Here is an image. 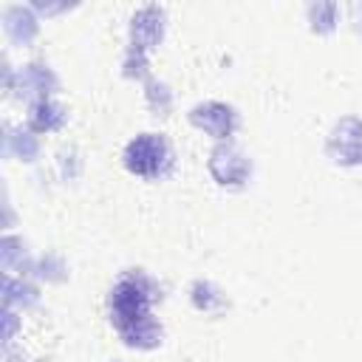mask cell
Instances as JSON below:
<instances>
[{"instance_id":"obj_1","label":"cell","mask_w":362,"mask_h":362,"mask_svg":"<svg viewBox=\"0 0 362 362\" xmlns=\"http://www.w3.org/2000/svg\"><path fill=\"white\" fill-rule=\"evenodd\" d=\"M161 164H167V144L153 136V133H144L141 139H136L130 147H127V167L141 173V175H153L161 170Z\"/></svg>"}]
</instances>
